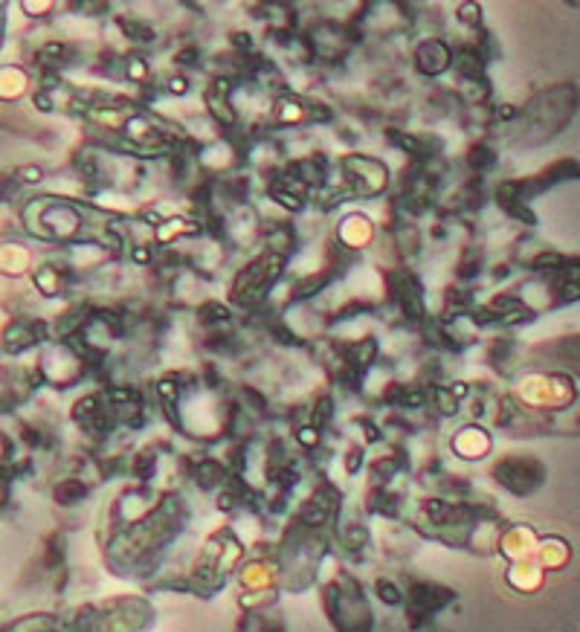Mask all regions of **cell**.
Segmentation results:
<instances>
[{"mask_svg": "<svg viewBox=\"0 0 580 632\" xmlns=\"http://www.w3.org/2000/svg\"><path fill=\"white\" fill-rule=\"evenodd\" d=\"M566 345H569V357H572V366H574V371H580V337L569 340Z\"/></svg>", "mask_w": 580, "mask_h": 632, "instance_id": "1", "label": "cell"}, {"mask_svg": "<svg viewBox=\"0 0 580 632\" xmlns=\"http://www.w3.org/2000/svg\"><path fill=\"white\" fill-rule=\"evenodd\" d=\"M569 429L580 432V400H577V406H574V412H572V421H569Z\"/></svg>", "mask_w": 580, "mask_h": 632, "instance_id": "2", "label": "cell"}]
</instances>
